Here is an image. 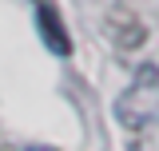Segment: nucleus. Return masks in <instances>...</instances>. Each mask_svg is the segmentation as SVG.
<instances>
[{"mask_svg": "<svg viewBox=\"0 0 159 151\" xmlns=\"http://www.w3.org/2000/svg\"><path fill=\"white\" fill-rule=\"evenodd\" d=\"M36 28H40V40L52 56H68L72 52V36L64 28V16L52 0H36Z\"/></svg>", "mask_w": 159, "mask_h": 151, "instance_id": "nucleus-2", "label": "nucleus"}, {"mask_svg": "<svg viewBox=\"0 0 159 151\" xmlns=\"http://www.w3.org/2000/svg\"><path fill=\"white\" fill-rule=\"evenodd\" d=\"M28 151H56V147H28Z\"/></svg>", "mask_w": 159, "mask_h": 151, "instance_id": "nucleus-4", "label": "nucleus"}, {"mask_svg": "<svg viewBox=\"0 0 159 151\" xmlns=\"http://www.w3.org/2000/svg\"><path fill=\"white\" fill-rule=\"evenodd\" d=\"M116 115L123 127H147L159 115V68L155 64H139L131 88L116 99Z\"/></svg>", "mask_w": 159, "mask_h": 151, "instance_id": "nucleus-1", "label": "nucleus"}, {"mask_svg": "<svg viewBox=\"0 0 159 151\" xmlns=\"http://www.w3.org/2000/svg\"><path fill=\"white\" fill-rule=\"evenodd\" d=\"M107 32L116 40V48H123V52H131V48H139V44L147 40L143 20H139L135 12H127V8H116V12L107 16Z\"/></svg>", "mask_w": 159, "mask_h": 151, "instance_id": "nucleus-3", "label": "nucleus"}]
</instances>
